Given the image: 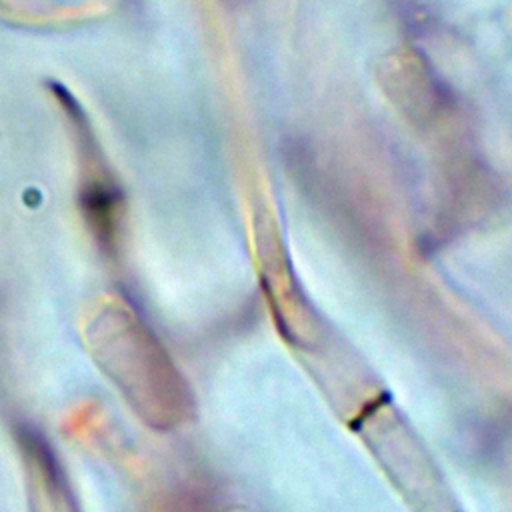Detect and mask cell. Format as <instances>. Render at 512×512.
<instances>
[{
    "instance_id": "6da1fadb",
    "label": "cell",
    "mask_w": 512,
    "mask_h": 512,
    "mask_svg": "<svg viewBox=\"0 0 512 512\" xmlns=\"http://www.w3.org/2000/svg\"><path fill=\"white\" fill-rule=\"evenodd\" d=\"M380 84L412 122H432L448 104L446 84L414 50L390 54L388 62L382 64Z\"/></svg>"
},
{
    "instance_id": "7a4b0ae2",
    "label": "cell",
    "mask_w": 512,
    "mask_h": 512,
    "mask_svg": "<svg viewBox=\"0 0 512 512\" xmlns=\"http://www.w3.org/2000/svg\"><path fill=\"white\" fill-rule=\"evenodd\" d=\"M82 212L100 242H110L114 238L116 218H118V194L102 184L92 182L82 190Z\"/></svg>"
},
{
    "instance_id": "3957f363",
    "label": "cell",
    "mask_w": 512,
    "mask_h": 512,
    "mask_svg": "<svg viewBox=\"0 0 512 512\" xmlns=\"http://www.w3.org/2000/svg\"><path fill=\"white\" fill-rule=\"evenodd\" d=\"M224 2H228V4H240V2H244V0H224Z\"/></svg>"
}]
</instances>
